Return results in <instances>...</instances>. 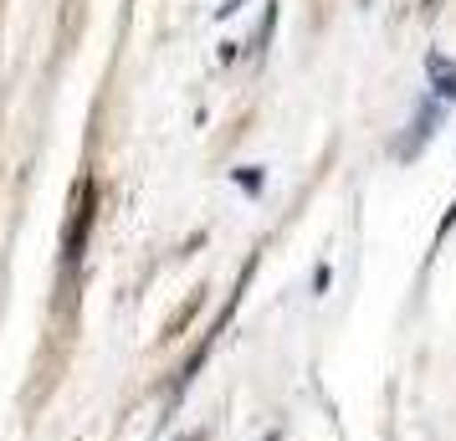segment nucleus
I'll list each match as a JSON object with an SVG mask.
<instances>
[{"label": "nucleus", "instance_id": "3", "mask_svg": "<svg viewBox=\"0 0 456 441\" xmlns=\"http://www.w3.org/2000/svg\"><path fill=\"white\" fill-rule=\"evenodd\" d=\"M190 441H200V437H190Z\"/></svg>", "mask_w": 456, "mask_h": 441}, {"label": "nucleus", "instance_id": "2", "mask_svg": "<svg viewBox=\"0 0 456 441\" xmlns=\"http://www.w3.org/2000/svg\"><path fill=\"white\" fill-rule=\"evenodd\" d=\"M236 185H247V190H262V175H256V169H247V175L236 169Z\"/></svg>", "mask_w": 456, "mask_h": 441}, {"label": "nucleus", "instance_id": "1", "mask_svg": "<svg viewBox=\"0 0 456 441\" xmlns=\"http://www.w3.org/2000/svg\"><path fill=\"white\" fill-rule=\"evenodd\" d=\"M426 72H431V83H436V98L456 103V62H446V57L436 52V57H426Z\"/></svg>", "mask_w": 456, "mask_h": 441}]
</instances>
